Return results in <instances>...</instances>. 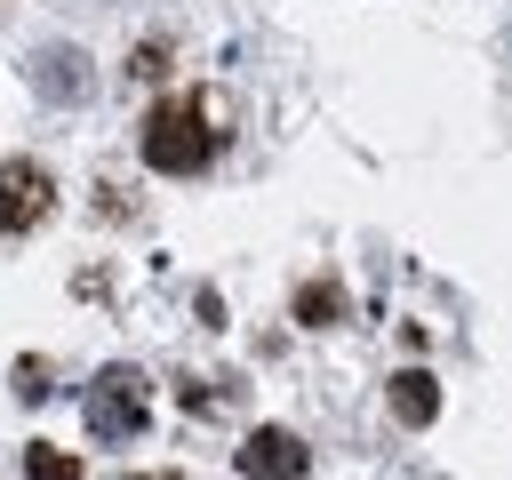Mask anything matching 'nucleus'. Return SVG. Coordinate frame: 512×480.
<instances>
[{
	"instance_id": "2",
	"label": "nucleus",
	"mask_w": 512,
	"mask_h": 480,
	"mask_svg": "<svg viewBox=\"0 0 512 480\" xmlns=\"http://www.w3.org/2000/svg\"><path fill=\"white\" fill-rule=\"evenodd\" d=\"M144 424V376L136 368H104L96 384H88V432L96 440H120V432H136Z\"/></svg>"
},
{
	"instance_id": "7",
	"label": "nucleus",
	"mask_w": 512,
	"mask_h": 480,
	"mask_svg": "<svg viewBox=\"0 0 512 480\" xmlns=\"http://www.w3.org/2000/svg\"><path fill=\"white\" fill-rule=\"evenodd\" d=\"M336 312H344V288H336V280H312V288L296 296V320H304V328H328Z\"/></svg>"
},
{
	"instance_id": "4",
	"label": "nucleus",
	"mask_w": 512,
	"mask_h": 480,
	"mask_svg": "<svg viewBox=\"0 0 512 480\" xmlns=\"http://www.w3.org/2000/svg\"><path fill=\"white\" fill-rule=\"evenodd\" d=\"M304 440L296 432H280V424H256L248 440H240V472L248 480H304Z\"/></svg>"
},
{
	"instance_id": "5",
	"label": "nucleus",
	"mask_w": 512,
	"mask_h": 480,
	"mask_svg": "<svg viewBox=\"0 0 512 480\" xmlns=\"http://www.w3.org/2000/svg\"><path fill=\"white\" fill-rule=\"evenodd\" d=\"M392 408H400V424H432V416H440V384H432L424 368H400V376H392Z\"/></svg>"
},
{
	"instance_id": "6",
	"label": "nucleus",
	"mask_w": 512,
	"mask_h": 480,
	"mask_svg": "<svg viewBox=\"0 0 512 480\" xmlns=\"http://www.w3.org/2000/svg\"><path fill=\"white\" fill-rule=\"evenodd\" d=\"M24 480H80V456L56 448V440H32L24 448Z\"/></svg>"
},
{
	"instance_id": "1",
	"label": "nucleus",
	"mask_w": 512,
	"mask_h": 480,
	"mask_svg": "<svg viewBox=\"0 0 512 480\" xmlns=\"http://www.w3.org/2000/svg\"><path fill=\"white\" fill-rule=\"evenodd\" d=\"M208 152H216V104H208V96H168V104H152V120H144V160H152L160 176H200Z\"/></svg>"
},
{
	"instance_id": "3",
	"label": "nucleus",
	"mask_w": 512,
	"mask_h": 480,
	"mask_svg": "<svg viewBox=\"0 0 512 480\" xmlns=\"http://www.w3.org/2000/svg\"><path fill=\"white\" fill-rule=\"evenodd\" d=\"M48 200H56V184L40 160H0V232H32L48 216Z\"/></svg>"
}]
</instances>
